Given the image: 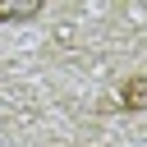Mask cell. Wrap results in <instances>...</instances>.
<instances>
[{
  "label": "cell",
  "instance_id": "6da1fadb",
  "mask_svg": "<svg viewBox=\"0 0 147 147\" xmlns=\"http://www.w3.org/2000/svg\"><path fill=\"white\" fill-rule=\"evenodd\" d=\"M41 14V0H28V5H0V23H23V18H37Z\"/></svg>",
  "mask_w": 147,
  "mask_h": 147
}]
</instances>
